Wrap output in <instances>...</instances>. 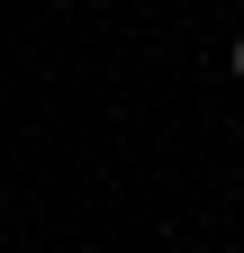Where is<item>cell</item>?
Listing matches in <instances>:
<instances>
[{"label": "cell", "mask_w": 244, "mask_h": 253, "mask_svg": "<svg viewBox=\"0 0 244 253\" xmlns=\"http://www.w3.org/2000/svg\"><path fill=\"white\" fill-rule=\"evenodd\" d=\"M226 63H235V82H244V27H235V45H226Z\"/></svg>", "instance_id": "1"}]
</instances>
